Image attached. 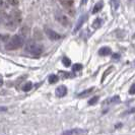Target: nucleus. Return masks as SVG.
Listing matches in <instances>:
<instances>
[{
    "mask_svg": "<svg viewBox=\"0 0 135 135\" xmlns=\"http://www.w3.org/2000/svg\"><path fill=\"white\" fill-rule=\"evenodd\" d=\"M23 43H25V40L21 36H18V35H15L13 36L9 42L5 45V48L7 50H16L18 48L22 47L23 46Z\"/></svg>",
    "mask_w": 135,
    "mask_h": 135,
    "instance_id": "1",
    "label": "nucleus"
},
{
    "mask_svg": "<svg viewBox=\"0 0 135 135\" xmlns=\"http://www.w3.org/2000/svg\"><path fill=\"white\" fill-rule=\"evenodd\" d=\"M26 50H27L30 54L35 55V56H39V55H41L42 52H43L42 46L39 45V44H37V43H28L27 45Z\"/></svg>",
    "mask_w": 135,
    "mask_h": 135,
    "instance_id": "2",
    "label": "nucleus"
},
{
    "mask_svg": "<svg viewBox=\"0 0 135 135\" xmlns=\"http://www.w3.org/2000/svg\"><path fill=\"white\" fill-rule=\"evenodd\" d=\"M55 17H56L57 21H58L59 23H61L62 26H64V27H69V25H70V20H69V18H68L65 14L56 13Z\"/></svg>",
    "mask_w": 135,
    "mask_h": 135,
    "instance_id": "3",
    "label": "nucleus"
},
{
    "mask_svg": "<svg viewBox=\"0 0 135 135\" xmlns=\"http://www.w3.org/2000/svg\"><path fill=\"white\" fill-rule=\"evenodd\" d=\"M46 34H47L48 38L52 41H58L61 39V36L58 33H56L53 30H50V28H47L46 30Z\"/></svg>",
    "mask_w": 135,
    "mask_h": 135,
    "instance_id": "4",
    "label": "nucleus"
},
{
    "mask_svg": "<svg viewBox=\"0 0 135 135\" xmlns=\"http://www.w3.org/2000/svg\"><path fill=\"white\" fill-rule=\"evenodd\" d=\"M88 131L84 130V129L80 128H74V129H70V130H66L63 132V134L65 135H72V134H86Z\"/></svg>",
    "mask_w": 135,
    "mask_h": 135,
    "instance_id": "5",
    "label": "nucleus"
},
{
    "mask_svg": "<svg viewBox=\"0 0 135 135\" xmlns=\"http://www.w3.org/2000/svg\"><path fill=\"white\" fill-rule=\"evenodd\" d=\"M55 94H56L57 97L62 98V97H64V95L67 94V88L65 85H60V86H58V88H56Z\"/></svg>",
    "mask_w": 135,
    "mask_h": 135,
    "instance_id": "6",
    "label": "nucleus"
},
{
    "mask_svg": "<svg viewBox=\"0 0 135 135\" xmlns=\"http://www.w3.org/2000/svg\"><path fill=\"white\" fill-rule=\"evenodd\" d=\"M88 20V15L86 14H83V15H81L80 17H79V20L77 21V23H76V26L74 27V33H76L77 31H79L80 30V27H82V25L84 23V21Z\"/></svg>",
    "mask_w": 135,
    "mask_h": 135,
    "instance_id": "7",
    "label": "nucleus"
},
{
    "mask_svg": "<svg viewBox=\"0 0 135 135\" xmlns=\"http://www.w3.org/2000/svg\"><path fill=\"white\" fill-rule=\"evenodd\" d=\"M119 102H120V97L119 95H114V97L110 98L108 100H106V101L104 102V104L105 105H107V104H117Z\"/></svg>",
    "mask_w": 135,
    "mask_h": 135,
    "instance_id": "8",
    "label": "nucleus"
},
{
    "mask_svg": "<svg viewBox=\"0 0 135 135\" xmlns=\"http://www.w3.org/2000/svg\"><path fill=\"white\" fill-rule=\"evenodd\" d=\"M99 54L101 56H108L111 54V48L109 47H103L99 50Z\"/></svg>",
    "mask_w": 135,
    "mask_h": 135,
    "instance_id": "9",
    "label": "nucleus"
},
{
    "mask_svg": "<svg viewBox=\"0 0 135 135\" xmlns=\"http://www.w3.org/2000/svg\"><path fill=\"white\" fill-rule=\"evenodd\" d=\"M103 6H104V2H103V1H99L98 3H95V7H94V9H93V13L95 14V13H98L99 11H101Z\"/></svg>",
    "mask_w": 135,
    "mask_h": 135,
    "instance_id": "10",
    "label": "nucleus"
},
{
    "mask_svg": "<svg viewBox=\"0 0 135 135\" xmlns=\"http://www.w3.org/2000/svg\"><path fill=\"white\" fill-rule=\"evenodd\" d=\"M94 89H95L94 88H88V89H85L84 91H82V93H80V94L78 95V98H84V97H88V95H90V94L94 91Z\"/></svg>",
    "mask_w": 135,
    "mask_h": 135,
    "instance_id": "11",
    "label": "nucleus"
},
{
    "mask_svg": "<svg viewBox=\"0 0 135 135\" xmlns=\"http://www.w3.org/2000/svg\"><path fill=\"white\" fill-rule=\"evenodd\" d=\"M102 25H103V20L102 18H95L93 22V27L94 28H99V27H101Z\"/></svg>",
    "mask_w": 135,
    "mask_h": 135,
    "instance_id": "12",
    "label": "nucleus"
},
{
    "mask_svg": "<svg viewBox=\"0 0 135 135\" xmlns=\"http://www.w3.org/2000/svg\"><path fill=\"white\" fill-rule=\"evenodd\" d=\"M62 63H63V65H64L65 67H69V66L71 65V60H70L68 57H63V58H62Z\"/></svg>",
    "mask_w": 135,
    "mask_h": 135,
    "instance_id": "13",
    "label": "nucleus"
},
{
    "mask_svg": "<svg viewBox=\"0 0 135 135\" xmlns=\"http://www.w3.org/2000/svg\"><path fill=\"white\" fill-rule=\"evenodd\" d=\"M32 88H33V83H32L31 81H28V82H27V83L22 86V90H23V91H28V90L32 89Z\"/></svg>",
    "mask_w": 135,
    "mask_h": 135,
    "instance_id": "14",
    "label": "nucleus"
},
{
    "mask_svg": "<svg viewBox=\"0 0 135 135\" xmlns=\"http://www.w3.org/2000/svg\"><path fill=\"white\" fill-rule=\"evenodd\" d=\"M58 79H59V77L55 74H52L49 76V82L52 83V84H53V83H56V82L58 81Z\"/></svg>",
    "mask_w": 135,
    "mask_h": 135,
    "instance_id": "15",
    "label": "nucleus"
},
{
    "mask_svg": "<svg viewBox=\"0 0 135 135\" xmlns=\"http://www.w3.org/2000/svg\"><path fill=\"white\" fill-rule=\"evenodd\" d=\"M81 69H82V65L79 64V63H76V64H74V65L72 66V71H74V72L80 71Z\"/></svg>",
    "mask_w": 135,
    "mask_h": 135,
    "instance_id": "16",
    "label": "nucleus"
},
{
    "mask_svg": "<svg viewBox=\"0 0 135 135\" xmlns=\"http://www.w3.org/2000/svg\"><path fill=\"white\" fill-rule=\"evenodd\" d=\"M98 101H99V97H98V95H95V97L91 98V99L88 101V105H89V106H93V105L97 104V103H98Z\"/></svg>",
    "mask_w": 135,
    "mask_h": 135,
    "instance_id": "17",
    "label": "nucleus"
},
{
    "mask_svg": "<svg viewBox=\"0 0 135 135\" xmlns=\"http://www.w3.org/2000/svg\"><path fill=\"white\" fill-rule=\"evenodd\" d=\"M111 3L114 7V9H118L120 6V0H111Z\"/></svg>",
    "mask_w": 135,
    "mask_h": 135,
    "instance_id": "18",
    "label": "nucleus"
},
{
    "mask_svg": "<svg viewBox=\"0 0 135 135\" xmlns=\"http://www.w3.org/2000/svg\"><path fill=\"white\" fill-rule=\"evenodd\" d=\"M7 2H8L11 6H16V5H18V0H7Z\"/></svg>",
    "mask_w": 135,
    "mask_h": 135,
    "instance_id": "19",
    "label": "nucleus"
},
{
    "mask_svg": "<svg viewBox=\"0 0 135 135\" xmlns=\"http://www.w3.org/2000/svg\"><path fill=\"white\" fill-rule=\"evenodd\" d=\"M112 70H113V67H109L108 69L106 70V72H105V74L103 75V78H102V81H103V80H104V79H105V78H106V77H107V75H108L109 73H110V72L112 71Z\"/></svg>",
    "mask_w": 135,
    "mask_h": 135,
    "instance_id": "20",
    "label": "nucleus"
},
{
    "mask_svg": "<svg viewBox=\"0 0 135 135\" xmlns=\"http://www.w3.org/2000/svg\"><path fill=\"white\" fill-rule=\"evenodd\" d=\"M129 94L130 95H135V83L131 85V88H129Z\"/></svg>",
    "mask_w": 135,
    "mask_h": 135,
    "instance_id": "21",
    "label": "nucleus"
},
{
    "mask_svg": "<svg viewBox=\"0 0 135 135\" xmlns=\"http://www.w3.org/2000/svg\"><path fill=\"white\" fill-rule=\"evenodd\" d=\"M59 73H60L63 77H68V76H70V74H69V73H66V72H64V71H60Z\"/></svg>",
    "mask_w": 135,
    "mask_h": 135,
    "instance_id": "22",
    "label": "nucleus"
},
{
    "mask_svg": "<svg viewBox=\"0 0 135 135\" xmlns=\"http://www.w3.org/2000/svg\"><path fill=\"white\" fill-rule=\"evenodd\" d=\"M119 57H120V55L118 54V53H115V54H113V58H114V59H118Z\"/></svg>",
    "mask_w": 135,
    "mask_h": 135,
    "instance_id": "23",
    "label": "nucleus"
},
{
    "mask_svg": "<svg viewBox=\"0 0 135 135\" xmlns=\"http://www.w3.org/2000/svg\"><path fill=\"white\" fill-rule=\"evenodd\" d=\"M5 111H7L6 107H0V112H5Z\"/></svg>",
    "mask_w": 135,
    "mask_h": 135,
    "instance_id": "24",
    "label": "nucleus"
},
{
    "mask_svg": "<svg viewBox=\"0 0 135 135\" xmlns=\"http://www.w3.org/2000/svg\"><path fill=\"white\" fill-rule=\"evenodd\" d=\"M133 39H135V34L133 35Z\"/></svg>",
    "mask_w": 135,
    "mask_h": 135,
    "instance_id": "25",
    "label": "nucleus"
}]
</instances>
